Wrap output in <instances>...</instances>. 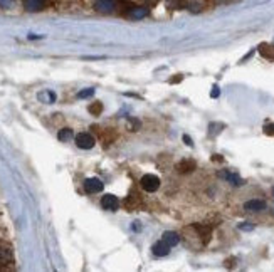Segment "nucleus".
<instances>
[{"label":"nucleus","instance_id":"1","mask_svg":"<svg viewBox=\"0 0 274 272\" xmlns=\"http://www.w3.org/2000/svg\"><path fill=\"white\" fill-rule=\"evenodd\" d=\"M119 7V0H96L94 9L99 14H114Z\"/></svg>","mask_w":274,"mask_h":272},{"label":"nucleus","instance_id":"2","mask_svg":"<svg viewBox=\"0 0 274 272\" xmlns=\"http://www.w3.org/2000/svg\"><path fill=\"white\" fill-rule=\"evenodd\" d=\"M140 183L145 192H157L160 188V178L157 175H143Z\"/></svg>","mask_w":274,"mask_h":272},{"label":"nucleus","instance_id":"3","mask_svg":"<svg viewBox=\"0 0 274 272\" xmlns=\"http://www.w3.org/2000/svg\"><path fill=\"white\" fill-rule=\"evenodd\" d=\"M76 145H78L81 150H91V148L94 146V138L93 135H89V133H79V135H76L74 138Z\"/></svg>","mask_w":274,"mask_h":272},{"label":"nucleus","instance_id":"4","mask_svg":"<svg viewBox=\"0 0 274 272\" xmlns=\"http://www.w3.org/2000/svg\"><path fill=\"white\" fill-rule=\"evenodd\" d=\"M148 14H150V9H148V7L136 6V7L128 9L126 16H128V19H133V21H140V19H145Z\"/></svg>","mask_w":274,"mask_h":272},{"label":"nucleus","instance_id":"5","mask_svg":"<svg viewBox=\"0 0 274 272\" xmlns=\"http://www.w3.org/2000/svg\"><path fill=\"white\" fill-rule=\"evenodd\" d=\"M49 0H24V9L27 12H41L44 11Z\"/></svg>","mask_w":274,"mask_h":272},{"label":"nucleus","instance_id":"6","mask_svg":"<svg viewBox=\"0 0 274 272\" xmlns=\"http://www.w3.org/2000/svg\"><path fill=\"white\" fill-rule=\"evenodd\" d=\"M103 181L99 178H86L84 180V190L88 193H99L103 190Z\"/></svg>","mask_w":274,"mask_h":272},{"label":"nucleus","instance_id":"7","mask_svg":"<svg viewBox=\"0 0 274 272\" xmlns=\"http://www.w3.org/2000/svg\"><path fill=\"white\" fill-rule=\"evenodd\" d=\"M101 207L108 210V212H116L119 207V202L114 195H104V197L101 198Z\"/></svg>","mask_w":274,"mask_h":272},{"label":"nucleus","instance_id":"8","mask_svg":"<svg viewBox=\"0 0 274 272\" xmlns=\"http://www.w3.org/2000/svg\"><path fill=\"white\" fill-rule=\"evenodd\" d=\"M170 249H172V247L168 245L167 242L162 238L160 242H157V244L153 245V249H152V250H153V255H157V257H165V255H168V252H170Z\"/></svg>","mask_w":274,"mask_h":272},{"label":"nucleus","instance_id":"9","mask_svg":"<svg viewBox=\"0 0 274 272\" xmlns=\"http://www.w3.org/2000/svg\"><path fill=\"white\" fill-rule=\"evenodd\" d=\"M244 208L247 212H261V210L266 208V202L264 200H249V202L244 203Z\"/></svg>","mask_w":274,"mask_h":272},{"label":"nucleus","instance_id":"10","mask_svg":"<svg viewBox=\"0 0 274 272\" xmlns=\"http://www.w3.org/2000/svg\"><path fill=\"white\" fill-rule=\"evenodd\" d=\"M220 176H222L224 180H227L229 183L235 185V187H239V185H242L241 176H239L237 173H232V171H222V173H220Z\"/></svg>","mask_w":274,"mask_h":272},{"label":"nucleus","instance_id":"11","mask_svg":"<svg viewBox=\"0 0 274 272\" xmlns=\"http://www.w3.org/2000/svg\"><path fill=\"white\" fill-rule=\"evenodd\" d=\"M162 238H163V240H165L170 247H175V245L180 242V237H179V233H177V232H165V233H163V237H162Z\"/></svg>","mask_w":274,"mask_h":272},{"label":"nucleus","instance_id":"12","mask_svg":"<svg viewBox=\"0 0 274 272\" xmlns=\"http://www.w3.org/2000/svg\"><path fill=\"white\" fill-rule=\"evenodd\" d=\"M177 170H179L180 173H189V171L195 170V161H189V160L182 161V163L177 165Z\"/></svg>","mask_w":274,"mask_h":272},{"label":"nucleus","instance_id":"13","mask_svg":"<svg viewBox=\"0 0 274 272\" xmlns=\"http://www.w3.org/2000/svg\"><path fill=\"white\" fill-rule=\"evenodd\" d=\"M57 138H59L61 141H69L73 140V130L71 128H64V130L59 131V135H57Z\"/></svg>","mask_w":274,"mask_h":272},{"label":"nucleus","instance_id":"14","mask_svg":"<svg viewBox=\"0 0 274 272\" xmlns=\"http://www.w3.org/2000/svg\"><path fill=\"white\" fill-rule=\"evenodd\" d=\"M12 260V254L9 249H0V264H7Z\"/></svg>","mask_w":274,"mask_h":272},{"label":"nucleus","instance_id":"15","mask_svg":"<svg viewBox=\"0 0 274 272\" xmlns=\"http://www.w3.org/2000/svg\"><path fill=\"white\" fill-rule=\"evenodd\" d=\"M89 111L93 114H99L101 111H103V104L101 103H94L93 106H89Z\"/></svg>","mask_w":274,"mask_h":272},{"label":"nucleus","instance_id":"16","mask_svg":"<svg viewBox=\"0 0 274 272\" xmlns=\"http://www.w3.org/2000/svg\"><path fill=\"white\" fill-rule=\"evenodd\" d=\"M16 6V0H0V7L2 9H12Z\"/></svg>","mask_w":274,"mask_h":272},{"label":"nucleus","instance_id":"17","mask_svg":"<svg viewBox=\"0 0 274 272\" xmlns=\"http://www.w3.org/2000/svg\"><path fill=\"white\" fill-rule=\"evenodd\" d=\"M94 94V89H84V91H81V93H78V98H89V96H93Z\"/></svg>","mask_w":274,"mask_h":272},{"label":"nucleus","instance_id":"18","mask_svg":"<svg viewBox=\"0 0 274 272\" xmlns=\"http://www.w3.org/2000/svg\"><path fill=\"white\" fill-rule=\"evenodd\" d=\"M266 133H267V135H274V123H272V125L266 126Z\"/></svg>","mask_w":274,"mask_h":272},{"label":"nucleus","instance_id":"19","mask_svg":"<svg viewBox=\"0 0 274 272\" xmlns=\"http://www.w3.org/2000/svg\"><path fill=\"white\" fill-rule=\"evenodd\" d=\"M242 230H252V225H249V223H244V225H241Z\"/></svg>","mask_w":274,"mask_h":272},{"label":"nucleus","instance_id":"20","mask_svg":"<svg viewBox=\"0 0 274 272\" xmlns=\"http://www.w3.org/2000/svg\"><path fill=\"white\" fill-rule=\"evenodd\" d=\"M184 140H185V143H187V145H189V146H192V140H190L189 136L185 135V136H184Z\"/></svg>","mask_w":274,"mask_h":272},{"label":"nucleus","instance_id":"21","mask_svg":"<svg viewBox=\"0 0 274 272\" xmlns=\"http://www.w3.org/2000/svg\"><path fill=\"white\" fill-rule=\"evenodd\" d=\"M212 96H214V98H217V96H219V88H214V91H212Z\"/></svg>","mask_w":274,"mask_h":272},{"label":"nucleus","instance_id":"22","mask_svg":"<svg viewBox=\"0 0 274 272\" xmlns=\"http://www.w3.org/2000/svg\"><path fill=\"white\" fill-rule=\"evenodd\" d=\"M272 195H274V190H272Z\"/></svg>","mask_w":274,"mask_h":272}]
</instances>
